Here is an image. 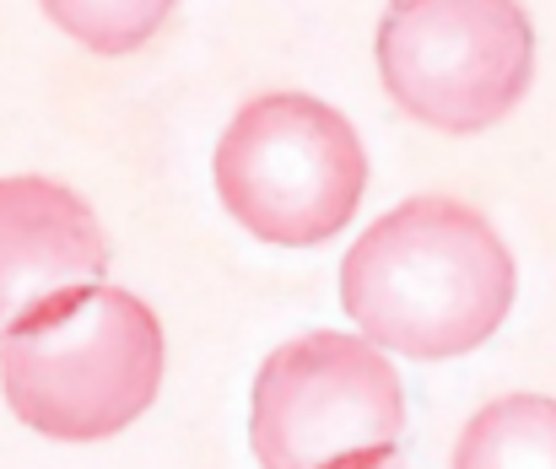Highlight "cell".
<instances>
[{"label":"cell","instance_id":"cell-1","mask_svg":"<svg viewBox=\"0 0 556 469\" xmlns=\"http://www.w3.org/2000/svg\"><path fill=\"white\" fill-rule=\"evenodd\" d=\"M519 270L497 227L448 194L378 216L341 265V303L378 351L443 362L486 345L514 308Z\"/></svg>","mask_w":556,"mask_h":469},{"label":"cell","instance_id":"cell-2","mask_svg":"<svg viewBox=\"0 0 556 469\" xmlns=\"http://www.w3.org/2000/svg\"><path fill=\"white\" fill-rule=\"evenodd\" d=\"M163 324L125 287H65L0 334V389L22 427L54 443H103L163 389Z\"/></svg>","mask_w":556,"mask_h":469},{"label":"cell","instance_id":"cell-3","mask_svg":"<svg viewBox=\"0 0 556 469\" xmlns=\"http://www.w3.org/2000/svg\"><path fill=\"white\" fill-rule=\"evenodd\" d=\"M238 227L276 249L330 243L363 205L368 152L346 114L308 92H265L232 114L211 156Z\"/></svg>","mask_w":556,"mask_h":469},{"label":"cell","instance_id":"cell-4","mask_svg":"<svg viewBox=\"0 0 556 469\" xmlns=\"http://www.w3.org/2000/svg\"><path fill=\"white\" fill-rule=\"evenodd\" d=\"M372 54L394 109L443 136L492 130L535 81V27L519 0H389Z\"/></svg>","mask_w":556,"mask_h":469},{"label":"cell","instance_id":"cell-5","mask_svg":"<svg viewBox=\"0 0 556 469\" xmlns=\"http://www.w3.org/2000/svg\"><path fill=\"white\" fill-rule=\"evenodd\" d=\"M405 427V394L368 334L314 329L276 345L254 372V459L265 469H330L389 454Z\"/></svg>","mask_w":556,"mask_h":469},{"label":"cell","instance_id":"cell-6","mask_svg":"<svg viewBox=\"0 0 556 469\" xmlns=\"http://www.w3.org/2000/svg\"><path fill=\"white\" fill-rule=\"evenodd\" d=\"M109 243L92 205L38 173L0 178V334L54 292L103 281Z\"/></svg>","mask_w":556,"mask_h":469},{"label":"cell","instance_id":"cell-7","mask_svg":"<svg viewBox=\"0 0 556 469\" xmlns=\"http://www.w3.org/2000/svg\"><path fill=\"white\" fill-rule=\"evenodd\" d=\"M454 469H556V400L508 394L481 405L454 443Z\"/></svg>","mask_w":556,"mask_h":469},{"label":"cell","instance_id":"cell-8","mask_svg":"<svg viewBox=\"0 0 556 469\" xmlns=\"http://www.w3.org/2000/svg\"><path fill=\"white\" fill-rule=\"evenodd\" d=\"M43 16L92 54H136L147 49L179 0H38Z\"/></svg>","mask_w":556,"mask_h":469},{"label":"cell","instance_id":"cell-9","mask_svg":"<svg viewBox=\"0 0 556 469\" xmlns=\"http://www.w3.org/2000/svg\"><path fill=\"white\" fill-rule=\"evenodd\" d=\"M330 469H405L400 459H394V448L389 454H363V459H341V465H330Z\"/></svg>","mask_w":556,"mask_h":469}]
</instances>
